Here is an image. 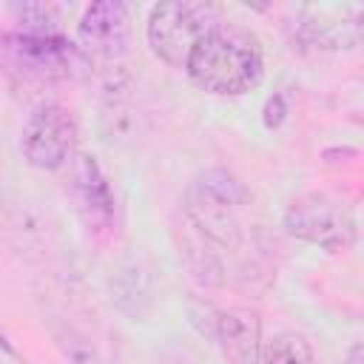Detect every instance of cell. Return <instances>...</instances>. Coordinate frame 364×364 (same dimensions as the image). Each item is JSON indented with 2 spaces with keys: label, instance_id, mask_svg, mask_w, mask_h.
Wrapping results in <instances>:
<instances>
[{
  "label": "cell",
  "instance_id": "cell-1",
  "mask_svg": "<svg viewBox=\"0 0 364 364\" xmlns=\"http://www.w3.org/2000/svg\"><path fill=\"white\" fill-rule=\"evenodd\" d=\"M188 77L208 94L239 97L262 82L264 57L259 37L242 26L219 23L191 54Z\"/></svg>",
  "mask_w": 364,
  "mask_h": 364
},
{
  "label": "cell",
  "instance_id": "cell-2",
  "mask_svg": "<svg viewBox=\"0 0 364 364\" xmlns=\"http://www.w3.org/2000/svg\"><path fill=\"white\" fill-rule=\"evenodd\" d=\"M245 199L247 193L233 173H228L225 168H208L188 185L185 213L205 239L222 247H236L242 242L239 208L245 205Z\"/></svg>",
  "mask_w": 364,
  "mask_h": 364
},
{
  "label": "cell",
  "instance_id": "cell-3",
  "mask_svg": "<svg viewBox=\"0 0 364 364\" xmlns=\"http://www.w3.org/2000/svg\"><path fill=\"white\" fill-rule=\"evenodd\" d=\"M219 26V9L202 0L156 3L145 23L151 51L171 68H188L193 48Z\"/></svg>",
  "mask_w": 364,
  "mask_h": 364
},
{
  "label": "cell",
  "instance_id": "cell-4",
  "mask_svg": "<svg viewBox=\"0 0 364 364\" xmlns=\"http://www.w3.org/2000/svg\"><path fill=\"white\" fill-rule=\"evenodd\" d=\"M3 63L9 74L31 82H57L88 71L91 60L65 34H3Z\"/></svg>",
  "mask_w": 364,
  "mask_h": 364
},
{
  "label": "cell",
  "instance_id": "cell-5",
  "mask_svg": "<svg viewBox=\"0 0 364 364\" xmlns=\"http://www.w3.org/2000/svg\"><path fill=\"white\" fill-rule=\"evenodd\" d=\"M284 228L290 236L324 247L330 253L344 250L355 242V219L350 208L324 191L301 193L284 210Z\"/></svg>",
  "mask_w": 364,
  "mask_h": 364
},
{
  "label": "cell",
  "instance_id": "cell-6",
  "mask_svg": "<svg viewBox=\"0 0 364 364\" xmlns=\"http://www.w3.org/2000/svg\"><path fill=\"white\" fill-rule=\"evenodd\" d=\"M77 119L74 114L60 102H40L20 134V151L23 159L31 168L40 171H57L68 162L77 145Z\"/></svg>",
  "mask_w": 364,
  "mask_h": 364
},
{
  "label": "cell",
  "instance_id": "cell-7",
  "mask_svg": "<svg viewBox=\"0 0 364 364\" xmlns=\"http://www.w3.org/2000/svg\"><path fill=\"white\" fill-rule=\"evenodd\" d=\"M299 37L321 51L364 46V3H307L299 9Z\"/></svg>",
  "mask_w": 364,
  "mask_h": 364
},
{
  "label": "cell",
  "instance_id": "cell-8",
  "mask_svg": "<svg viewBox=\"0 0 364 364\" xmlns=\"http://www.w3.org/2000/svg\"><path fill=\"white\" fill-rule=\"evenodd\" d=\"M128 9L119 0H100L77 23V43L88 60L114 63L128 48Z\"/></svg>",
  "mask_w": 364,
  "mask_h": 364
},
{
  "label": "cell",
  "instance_id": "cell-9",
  "mask_svg": "<svg viewBox=\"0 0 364 364\" xmlns=\"http://www.w3.org/2000/svg\"><path fill=\"white\" fill-rule=\"evenodd\" d=\"M213 338L222 347L228 364H262V318L253 307H230L216 313Z\"/></svg>",
  "mask_w": 364,
  "mask_h": 364
},
{
  "label": "cell",
  "instance_id": "cell-10",
  "mask_svg": "<svg viewBox=\"0 0 364 364\" xmlns=\"http://www.w3.org/2000/svg\"><path fill=\"white\" fill-rule=\"evenodd\" d=\"M71 173H74L77 199H80L82 210L88 213V222L108 225L114 219V191H111V185H108L97 156L77 154L74 165H71Z\"/></svg>",
  "mask_w": 364,
  "mask_h": 364
},
{
  "label": "cell",
  "instance_id": "cell-11",
  "mask_svg": "<svg viewBox=\"0 0 364 364\" xmlns=\"http://www.w3.org/2000/svg\"><path fill=\"white\" fill-rule=\"evenodd\" d=\"M262 364H316L313 347L299 333H276L262 353Z\"/></svg>",
  "mask_w": 364,
  "mask_h": 364
},
{
  "label": "cell",
  "instance_id": "cell-12",
  "mask_svg": "<svg viewBox=\"0 0 364 364\" xmlns=\"http://www.w3.org/2000/svg\"><path fill=\"white\" fill-rule=\"evenodd\" d=\"M17 11V31L23 34H60V26H57V11L54 6H46V3H23Z\"/></svg>",
  "mask_w": 364,
  "mask_h": 364
},
{
  "label": "cell",
  "instance_id": "cell-13",
  "mask_svg": "<svg viewBox=\"0 0 364 364\" xmlns=\"http://www.w3.org/2000/svg\"><path fill=\"white\" fill-rule=\"evenodd\" d=\"M57 336V344H60V350L74 361V364H105L102 361V355L97 353V347L82 336V333H77V330H60V333H54Z\"/></svg>",
  "mask_w": 364,
  "mask_h": 364
},
{
  "label": "cell",
  "instance_id": "cell-14",
  "mask_svg": "<svg viewBox=\"0 0 364 364\" xmlns=\"http://www.w3.org/2000/svg\"><path fill=\"white\" fill-rule=\"evenodd\" d=\"M284 114H287L284 97H282V94H273V97L264 102V125H267V128H279V125L284 122Z\"/></svg>",
  "mask_w": 364,
  "mask_h": 364
},
{
  "label": "cell",
  "instance_id": "cell-15",
  "mask_svg": "<svg viewBox=\"0 0 364 364\" xmlns=\"http://www.w3.org/2000/svg\"><path fill=\"white\" fill-rule=\"evenodd\" d=\"M344 364H364V338L361 341H355L353 347H350V353H347V361Z\"/></svg>",
  "mask_w": 364,
  "mask_h": 364
}]
</instances>
